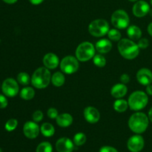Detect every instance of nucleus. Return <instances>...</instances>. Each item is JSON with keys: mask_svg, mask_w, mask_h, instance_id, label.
<instances>
[{"mask_svg": "<svg viewBox=\"0 0 152 152\" xmlns=\"http://www.w3.org/2000/svg\"><path fill=\"white\" fill-rule=\"evenodd\" d=\"M147 31H148V34H149V35L152 37V22L148 25V28H147Z\"/></svg>", "mask_w": 152, "mask_h": 152, "instance_id": "obj_39", "label": "nucleus"}, {"mask_svg": "<svg viewBox=\"0 0 152 152\" xmlns=\"http://www.w3.org/2000/svg\"><path fill=\"white\" fill-rule=\"evenodd\" d=\"M137 80L142 86H148L152 83V71L146 68L140 69L137 73Z\"/></svg>", "mask_w": 152, "mask_h": 152, "instance_id": "obj_14", "label": "nucleus"}, {"mask_svg": "<svg viewBox=\"0 0 152 152\" xmlns=\"http://www.w3.org/2000/svg\"><path fill=\"white\" fill-rule=\"evenodd\" d=\"M99 152H118V151L114 147L103 146L99 149Z\"/></svg>", "mask_w": 152, "mask_h": 152, "instance_id": "obj_35", "label": "nucleus"}, {"mask_svg": "<svg viewBox=\"0 0 152 152\" xmlns=\"http://www.w3.org/2000/svg\"><path fill=\"white\" fill-rule=\"evenodd\" d=\"M8 105V101H7V98L5 96L2 94H0V108H5Z\"/></svg>", "mask_w": 152, "mask_h": 152, "instance_id": "obj_34", "label": "nucleus"}, {"mask_svg": "<svg viewBox=\"0 0 152 152\" xmlns=\"http://www.w3.org/2000/svg\"><path fill=\"white\" fill-rule=\"evenodd\" d=\"M0 152H2V151H1V148H0Z\"/></svg>", "mask_w": 152, "mask_h": 152, "instance_id": "obj_44", "label": "nucleus"}, {"mask_svg": "<svg viewBox=\"0 0 152 152\" xmlns=\"http://www.w3.org/2000/svg\"><path fill=\"white\" fill-rule=\"evenodd\" d=\"M30 2L34 5H39L44 1V0H29Z\"/></svg>", "mask_w": 152, "mask_h": 152, "instance_id": "obj_38", "label": "nucleus"}, {"mask_svg": "<svg viewBox=\"0 0 152 152\" xmlns=\"http://www.w3.org/2000/svg\"><path fill=\"white\" fill-rule=\"evenodd\" d=\"M47 115L51 120H56V117L59 115V113L56 108H50L47 111Z\"/></svg>", "mask_w": 152, "mask_h": 152, "instance_id": "obj_32", "label": "nucleus"}, {"mask_svg": "<svg viewBox=\"0 0 152 152\" xmlns=\"http://www.w3.org/2000/svg\"><path fill=\"white\" fill-rule=\"evenodd\" d=\"M150 5L148 2L143 0H140L134 4L132 12L136 17L142 18L146 16L150 10Z\"/></svg>", "mask_w": 152, "mask_h": 152, "instance_id": "obj_12", "label": "nucleus"}, {"mask_svg": "<svg viewBox=\"0 0 152 152\" xmlns=\"http://www.w3.org/2000/svg\"><path fill=\"white\" fill-rule=\"evenodd\" d=\"M149 121V118L146 114L142 112H136L131 116L128 125L132 132L137 134H140L148 129Z\"/></svg>", "mask_w": 152, "mask_h": 152, "instance_id": "obj_2", "label": "nucleus"}, {"mask_svg": "<svg viewBox=\"0 0 152 152\" xmlns=\"http://www.w3.org/2000/svg\"><path fill=\"white\" fill-rule=\"evenodd\" d=\"M56 148L58 152H72L74 149V141L68 137H62L56 142Z\"/></svg>", "mask_w": 152, "mask_h": 152, "instance_id": "obj_15", "label": "nucleus"}, {"mask_svg": "<svg viewBox=\"0 0 152 152\" xmlns=\"http://www.w3.org/2000/svg\"><path fill=\"white\" fill-rule=\"evenodd\" d=\"M2 1H4V2L7 3V4H14V3H16L18 0H2Z\"/></svg>", "mask_w": 152, "mask_h": 152, "instance_id": "obj_40", "label": "nucleus"}, {"mask_svg": "<svg viewBox=\"0 0 152 152\" xmlns=\"http://www.w3.org/2000/svg\"><path fill=\"white\" fill-rule=\"evenodd\" d=\"M127 35L129 39L133 40H139L142 37V31L137 25H130L128 27Z\"/></svg>", "mask_w": 152, "mask_h": 152, "instance_id": "obj_20", "label": "nucleus"}, {"mask_svg": "<svg viewBox=\"0 0 152 152\" xmlns=\"http://www.w3.org/2000/svg\"><path fill=\"white\" fill-rule=\"evenodd\" d=\"M110 30L108 21L103 19H97L92 21L88 25V32L94 37H102L108 34Z\"/></svg>", "mask_w": 152, "mask_h": 152, "instance_id": "obj_6", "label": "nucleus"}, {"mask_svg": "<svg viewBox=\"0 0 152 152\" xmlns=\"http://www.w3.org/2000/svg\"><path fill=\"white\" fill-rule=\"evenodd\" d=\"M140 49H145L149 45V42L146 38H140L137 42Z\"/></svg>", "mask_w": 152, "mask_h": 152, "instance_id": "obj_33", "label": "nucleus"}, {"mask_svg": "<svg viewBox=\"0 0 152 152\" xmlns=\"http://www.w3.org/2000/svg\"><path fill=\"white\" fill-rule=\"evenodd\" d=\"M117 49L123 58L129 60L135 59L140 53V48L137 43L130 39H121L118 42Z\"/></svg>", "mask_w": 152, "mask_h": 152, "instance_id": "obj_1", "label": "nucleus"}, {"mask_svg": "<svg viewBox=\"0 0 152 152\" xmlns=\"http://www.w3.org/2000/svg\"><path fill=\"white\" fill-rule=\"evenodd\" d=\"M93 62L96 67L99 68H103L106 65V59L105 56L101 53L99 54H95V56L93 57Z\"/></svg>", "mask_w": 152, "mask_h": 152, "instance_id": "obj_27", "label": "nucleus"}, {"mask_svg": "<svg viewBox=\"0 0 152 152\" xmlns=\"http://www.w3.org/2000/svg\"><path fill=\"white\" fill-rule=\"evenodd\" d=\"M40 132L45 137H50L53 136L55 133L54 126L50 123H44L40 127Z\"/></svg>", "mask_w": 152, "mask_h": 152, "instance_id": "obj_22", "label": "nucleus"}, {"mask_svg": "<svg viewBox=\"0 0 152 152\" xmlns=\"http://www.w3.org/2000/svg\"><path fill=\"white\" fill-rule=\"evenodd\" d=\"M19 94H20V97L24 100H31L35 96V90L34 88L27 86L21 90Z\"/></svg>", "mask_w": 152, "mask_h": 152, "instance_id": "obj_24", "label": "nucleus"}, {"mask_svg": "<svg viewBox=\"0 0 152 152\" xmlns=\"http://www.w3.org/2000/svg\"><path fill=\"white\" fill-rule=\"evenodd\" d=\"M3 94L8 97H14L19 94V87L18 82L13 78H7L4 80L1 86Z\"/></svg>", "mask_w": 152, "mask_h": 152, "instance_id": "obj_9", "label": "nucleus"}, {"mask_svg": "<svg viewBox=\"0 0 152 152\" xmlns=\"http://www.w3.org/2000/svg\"><path fill=\"white\" fill-rule=\"evenodd\" d=\"M129 107L134 111H139L146 107L148 102V96L146 93L142 91H136L131 94L129 99Z\"/></svg>", "mask_w": 152, "mask_h": 152, "instance_id": "obj_4", "label": "nucleus"}, {"mask_svg": "<svg viewBox=\"0 0 152 152\" xmlns=\"http://www.w3.org/2000/svg\"><path fill=\"white\" fill-rule=\"evenodd\" d=\"M51 76L50 70L45 66L39 67L33 73L31 83L36 88L44 89L50 84Z\"/></svg>", "mask_w": 152, "mask_h": 152, "instance_id": "obj_3", "label": "nucleus"}, {"mask_svg": "<svg viewBox=\"0 0 152 152\" xmlns=\"http://www.w3.org/2000/svg\"><path fill=\"white\" fill-rule=\"evenodd\" d=\"M83 115L86 121L91 124H95L100 120V113L93 106L86 107L83 111Z\"/></svg>", "mask_w": 152, "mask_h": 152, "instance_id": "obj_13", "label": "nucleus"}, {"mask_svg": "<svg viewBox=\"0 0 152 152\" xmlns=\"http://www.w3.org/2000/svg\"><path fill=\"white\" fill-rule=\"evenodd\" d=\"M40 132V127L37 123L34 121H28L23 126L24 135L28 139H35L39 136Z\"/></svg>", "mask_w": 152, "mask_h": 152, "instance_id": "obj_11", "label": "nucleus"}, {"mask_svg": "<svg viewBox=\"0 0 152 152\" xmlns=\"http://www.w3.org/2000/svg\"><path fill=\"white\" fill-rule=\"evenodd\" d=\"M120 81L123 84H127L130 81V77H129V74H122L121 77H120Z\"/></svg>", "mask_w": 152, "mask_h": 152, "instance_id": "obj_36", "label": "nucleus"}, {"mask_svg": "<svg viewBox=\"0 0 152 152\" xmlns=\"http://www.w3.org/2000/svg\"><path fill=\"white\" fill-rule=\"evenodd\" d=\"M128 88L126 84L123 83H118L116 84L111 88V95L115 99H120L123 98L127 94Z\"/></svg>", "mask_w": 152, "mask_h": 152, "instance_id": "obj_18", "label": "nucleus"}, {"mask_svg": "<svg viewBox=\"0 0 152 152\" xmlns=\"http://www.w3.org/2000/svg\"><path fill=\"white\" fill-rule=\"evenodd\" d=\"M129 1H132V2H136V1H139V0H129Z\"/></svg>", "mask_w": 152, "mask_h": 152, "instance_id": "obj_43", "label": "nucleus"}, {"mask_svg": "<svg viewBox=\"0 0 152 152\" xmlns=\"http://www.w3.org/2000/svg\"><path fill=\"white\" fill-rule=\"evenodd\" d=\"M74 119L70 114L68 113H63L58 115L56 117V124L62 128H67L71 126L73 123Z\"/></svg>", "mask_w": 152, "mask_h": 152, "instance_id": "obj_19", "label": "nucleus"}, {"mask_svg": "<svg viewBox=\"0 0 152 152\" xmlns=\"http://www.w3.org/2000/svg\"><path fill=\"white\" fill-rule=\"evenodd\" d=\"M149 13V15H150V16H151V17H152V8H151V9H150V10H149V13Z\"/></svg>", "mask_w": 152, "mask_h": 152, "instance_id": "obj_42", "label": "nucleus"}, {"mask_svg": "<svg viewBox=\"0 0 152 152\" xmlns=\"http://www.w3.org/2000/svg\"><path fill=\"white\" fill-rule=\"evenodd\" d=\"M145 91L148 95L152 96V85L150 84L148 86H146V88H145Z\"/></svg>", "mask_w": 152, "mask_h": 152, "instance_id": "obj_37", "label": "nucleus"}, {"mask_svg": "<svg viewBox=\"0 0 152 152\" xmlns=\"http://www.w3.org/2000/svg\"><path fill=\"white\" fill-rule=\"evenodd\" d=\"M53 148L49 142H42L38 145L36 152H52Z\"/></svg>", "mask_w": 152, "mask_h": 152, "instance_id": "obj_29", "label": "nucleus"}, {"mask_svg": "<svg viewBox=\"0 0 152 152\" xmlns=\"http://www.w3.org/2000/svg\"><path fill=\"white\" fill-rule=\"evenodd\" d=\"M43 65L49 70H53L57 68L59 62V57L53 53H48L43 57Z\"/></svg>", "mask_w": 152, "mask_h": 152, "instance_id": "obj_16", "label": "nucleus"}, {"mask_svg": "<svg viewBox=\"0 0 152 152\" xmlns=\"http://www.w3.org/2000/svg\"><path fill=\"white\" fill-rule=\"evenodd\" d=\"M17 82L22 86H28L31 82V78L26 72H20L17 75Z\"/></svg>", "mask_w": 152, "mask_h": 152, "instance_id": "obj_25", "label": "nucleus"}, {"mask_svg": "<svg viewBox=\"0 0 152 152\" xmlns=\"http://www.w3.org/2000/svg\"><path fill=\"white\" fill-rule=\"evenodd\" d=\"M86 135L84 133L82 132H79V133L76 134L74 137V145H77V146H81V145H84L86 142Z\"/></svg>", "mask_w": 152, "mask_h": 152, "instance_id": "obj_28", "label": "nucleus"}, {"mask_svg": "<svg viewBox=\"0 0 152 152\" xmlns=\"http://www.w3.org/2000/svg\"><path fill=\"white\" fill-rule=\"evenodd\" d=\"M43 117H44V114H43L42 111H40V110H37V111H35L33 113V121L36 122V123H39V122H41L43 120Z\"/></svg>", "mask_w": 152, "mask_h": 152, "instance_id": "obj_31", "label": "nucleus"}, {"mask_svg": "<svg viewBox=\"0 0 152 152\" xmlns=\"http://www.w3.org/2000/svg\"><path fill=\"white\" fill-rule=\"evenodd\" d=\"M129 102L123 98L117 99L114 102V109L118 113L126 112L129 108Z\"/></svg>", "mask_w": 152, "mask_h": 152, "instance_id": "obj_23", "label": "nucleus"}, {"mask_svg": "<svg viewBox=\"0 0 152 152\" xmlns=\"http://www.w3.org/2000/svg\"><path fill=\"white\" fill-rule=\"evenodd\" d=\"M59 66L62 73L66 74H73L79 70L80 63L76 56H66L61 60Z\"/></svg>", "mask_w": 152, "mask_h": 152, "instance_id": "obj_8", "label": "nucleus"}, {"mask_svg": "<svg viewBox=\"0 0 152 152\" xmlns=\"http://www.w3.org/2000/svg\"><path fill=\"white\" fill-rule=\"evenodd\" d=\"M65 75L63 74V73L59 72H55L53 75L51 76V80H50V83L53 84V86H54L55 87H61V86H63L65 84Z\"/></svg>", "mask_w": 152, "mask_h": 152, "instance_id": "obj_21", "label": "nucleus"}, {"mask_svg": "<svg viewBox=\"0 0 152 152\" xmlns=\"http://www.w3.org/2000/svg\"><path fill=\"white\" fill-rule=\"evenodd\" d=\"M108 39L113 42H119L122 39L121 33L118 29H116V28L109 30L108 33Z\"/></svg>", "mask_w": 152, "mask_h": 152, "instance_id": "obj_26", "label": "nucleus"}, {"mask_svg": "<svg viewBox=\"0 0 152 152\" xmlns=\"http://www.w3.org/2000/svg\"><path fill=\"white\" fill-rule=\"evenodd\" d=\"M111 22L113 26L117 29H125L128 28L130 24V18L127 12L124 10L119 9L115 10L111 15Z\"/></svg>", "mask_w": 152, "mask_h": 152, "instance_id": "obj_7", "label": "nucleus"}, {"mask_svg": "<svg viewBox=\"0 0 152 152\" xmlns=\"http://www.w3.org/2000/svg\"><path fill=\"white\" fill-rule=\"evenodd\" d=\"M17 126H18L17 120L14 118H12V119H10V120H8L7 122H6L5 125H4V129H5L6 131L10 132L14 131L15 129H16V127H17Z\"/></svg>", "mask_w": 152, "mask_h": 152, "instance_id": "obj_30", "label": "nucleus"}, {"mask_svg": "<svg viewBox=\"0 0 152 152\" xmlns=\"http://www.w3.org/2000/svg\"><path fill=\"white\" fill-rule=\"evenodd\" d=\"M95 48L97 52L101 54H105L109 53L112 49V43L110 39H102L99 40L95 44Z\"/></svg>", "mask_w": 152, "mask_h": 152, "instance_id": "obj_17", "label": "nucleus"}, {"mask_svg": "<svg viewBox=\"0 0 152 152\" xmlns=\"http://www.w3.org/2000/svg\"><path fill=\"white\" fill-rule=\"evenodd\" d=\"M148 118H149V120L152 123V108L151 109L149 110V111H148Z\"/></svg>", "mask_w": 152, "mask_h": 152, "instance_id": "obj_41", "label": "nucleus"}, {"mask_svg": "<svg viewBox=\"0 0 152 152\" xmlns=\"http://www.w3.org/2000/svg\"><path fill=\"white\" fill-rule=\"evenodd\" d=\"M96 53L95 46L90 42H83L76 49V57L80 62H87L93 59Z\"/></svg>", "mask_w": 152, "mask_h": 152, "instance_id": "obj_5", "label": "nucleus"}, {"mask_svg": "<svg viewBox=\"0 0 152 152\" xmlns=\"http://www.w3.org/2000/svg\"><path fill=\"white\" fill-rule=\"evenodd\" d=\"M145 145L143 137L140 134H135L131 137L127 142L128 149L132 152H140L142 151Z\"/></svg>", "mask_w": 152, "mask_h": 152, "instance_id": "obj_10", "label": "nucleus"}, {"mask_svg": "<svg viewBox=\"0 0 152 152\" xmlns=\"http://www.w3.org/2000/svg\"><path fill=\"white\" fill-rule=\"evenodd\" d=\"M151 4L152 5V0H151Z\"/></svg>", "mask_w": 152, "mask_h": 152, "instance_id": "obj_45", "label": "nucleus"}]
</instances>
